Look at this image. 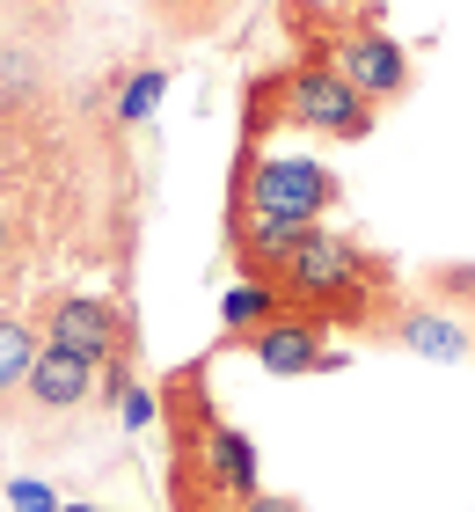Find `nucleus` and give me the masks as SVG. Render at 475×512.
<instances>
[{
  "label": "nucleus",
  "mask_w": 475,
  "mask_h": 512,
  "mask_svg": "<svg viewBox=\"0 0 475 512\" xmlns=\"http://www.w3.org/2000/svg\"><path fill=\"white\" fill-rule=\"evenodd\" d=\"M337 205V176L322 161L300 154H271L249 169V220H293V227H322V213Z\"/></svg>",
  "instance_id": "1"
},
{
  "label": "nucleus",
  "mask_w": 475,
  "mask_h": 512,
  "mask_svg": "<svg viewBox=\"0 0 475 512\" xmlns=\"http://www.w3.org/2000/svg\"><path fill=\"white\" fill-rule=\"evenodd\" d=\"M285 110H293L307 132H329V139H366L373 132V103L337 66H300L293 88H285Z\"/></svg>",
  "instance_id": "2"
},
{
  "label": "nucleus",
  "mask_w": 475,
  "mask_h": 512,
  "mask_svg": "<svg viewBox=\"0 0 475 512\" xmlns=\"http://www.w3.org/2000/svg\"><path fill=\"white\" fill-rule=\"evenodd\" d=\"M359 271H366L359 242L322 235V227H315V235L293 249V264H285L278 278H285V293H293V300H307V308H337V300L359 293Z\"/></svg>",
  "instance_id": "3"
},
{
  "label": "nucleus",
  "mask_w": 475,
  "mask_h": 512,
  "mask_svg": "<svg viewBox=\"0 0 475 512\" xmlns=\"http://www.w3.org/2000/svg\"><path fill=\"white\" fill-rule=\"evenodd\" d=\"M337 74L359 88L366 103H395L402 88H410V59H402V44L395 37H380V30H359V37H344V52H337Z\"/></svg>",
  "instance_id": "4"
},
{
  "label": "nucleus",
  "mask_w": 475,
  "mask_h": 512,
  "mask_svg": "<svg viewBox=\"0 0 475 512\" xmlns=\"http://www.w3.org/2000/svg\"><path fill=\"white\" fill-rule=\"evenodd\" d=\"M256 366H264V374H278V381H300V374L337 366V359L322 352V330H315V322H300L293 308H285L278 322H264V330H256Z\"/></svg>",
  "instance_id": "5"
},
{
  "label": "nucleus",
  "mask_w": 475,
  "mask_h": 512,
  "mask_svg": "<svg viewBox=\"0 0 475 512\" xmlns=\"http://www.w3.org/2000/svg\"><path fill=\"white\" fill-rule=\"evenodd\" d=\"M52 344H66V352L88 359V366H110L117 359V308H103V300H59Z\"/></svg>",
  "instance_id": "6"
},
{
  "label": "nucleus",
  "mask_w": 475,
  "mask_h": 512,
  "mask_svg": "<svg viewBox=\"0 0 475 512\" xmlns=\"http://www.w3.org/2000/svg\"><path fill=\"white\" fill-rule=\"evenodd\" d=\"M88 388H95L88 359H74L66 344H44L37 352V366H30V403L37 410H74V403H88Z\"/></svg>",
  "instance_id": "7"
},
{
  "label": "nucleus",
  "mask_w": 475,
  "mask_h": 512,
  "mask_svg": "<svg viewBox=\"0 0 475 512\" xmlns=\"http://www.w3.org/2000/svg\"><path fill=\"white\" fill-rule=\"evenodd\" d=\"M205 476H212V491H227V498H256V447H249V432L212 425L205 432Z\"/></svg>",
  "instance_id": "8"
},
{
  "label": "nucleus",
  "mask_w": 475,
  "mask_h": 512,
  "mask_svg": "<svg viewBox=\"0 0 475 512\" xmlns=\"http://www.w3.org/2000/svg\"><path fill=\"white\" fill-rule=\"evenodd\" d=\"M315 235V227H293V220H249V271H285L293 264V249Z\"/></svg>",
  "instance_id": "9"
},
{
  "label": "nucleus",
  "mask_w": 475,
  "mask_h": 512,
  "mask_svg": "<svg viewBox=\"0 0 475 512\" xmlns=\"http://www.w3.org/2000/svg\"><path fill=\"white\" fill-rule=\"evenodd\" d=\"M220 315H227V330H264V322L285 315V293L264 286V278H249V286H234V293L220 300Z\"/></svg>",
  "instance_id": "10"
},
{
  "label": "nucleus",
  "mask_w": 475,
  "mask_h": 512,
  "mask_svg": "<svg viewBox=\"0 0 475 512\" xmlns=\"http://www.w3.org/2000/svg\"><path fill=\"white\" fill-rule=\"evenodd\" d=\"M402 344L424 352V359H461L468 352V337H461L454 315H410V322H402Z\"/></svg>",
  "instance_id": "11"
},
{
  "label": "nucleus",
  "mask_w": 475,
  "mask_h": 512,
  "mask_svg": "<svg viewBox=\"0 0 475 512\" xmlns=\"http://www.w3.org/2000/svg\"><path fill=\"white\" fill-rule=\"evenodd\" d=\"M30 366H37V337L22 330L15 315H0V395L30 388Z\"/></svg>",
  "instance_id": "12"
},
{
  "label": "nucleus",
  "mask_w": 475,
  "mask_h": 512,
  "mask_svg": "<svg viewBox=\"0 0 475 512\" xmlns=\"http://www.w3.org/2000/svg\"><path fill=\"white\" fill-rule=\"evenodd\" d=\"M30 96H37V59L0 52V103H30Z\"/></svg>",
  "instance_id": "13"
},
{
  "label": "nucleus",
  "mask_w": 475,
  "mask_h": 512,
  "mask_svg": "<svg viewBox=\"0 0 475 512\" xmlns=\"http://www.w3.org/2000/svg\"><path fill=\"white\" fill-rule=\"evenodd\" d=\"M161 96V74H139V88H132V96H125V118H139V110H147Z\"/></svg>",
  "instance_id": "14"
},
{
  "label": "nucleus",
  "mask_w": 475,
  "mask_h": 512,
  "mask_svg": "<svg viewBox=\"0 0 475 512\" xmlns=\"http://www.w3.org/2000/svg\"><path fill=\"white\" fill-rule=\"evenodd\" d=\"M242 512H300L293 498H271V491H256V498H242Z\"/></svg>",
  "instance_id": "15"
},
{
  "label": "nucleus",
  "mask_w": 475,
  "mask_h": 512,
  "mask_svg": "<svg viewBox=\"0 0 475 512\" xmlns=\"http://www.w3.org/2000/svg\"><path fill=\"white\" fill-rule=\"evenodd\" d=\"M0 256H8V220H0Z\"/></svg>",
  "instance_id": "16"
}]
</instances>
